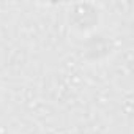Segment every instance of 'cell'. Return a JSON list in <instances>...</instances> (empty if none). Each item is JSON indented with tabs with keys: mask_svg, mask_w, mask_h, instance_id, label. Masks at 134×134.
Returning a JSON list of instances; mask_svg holds the SVG:
<instances>
[{
	"mask_svg": "<svg viewBox=\"0 0 134 134\" xmlns=\"http://www.w3.org/2000/svg\"><path fill=\"white\" fill-rule=\"evenodd\" d=\"M103 13V7L98 2H74L66 7L65 21L74 35L85 38L101 30Z\"/></svg>",
	"mask_w": 134,
	"mask_h": 134,
	"instance_id": "6da1fadb",
	"label": "cell"
},
{
	"mask_svg": "<svg viewBox=\"0 0 134 134\" xmlns=\"http://www.w3.org/2000/svg\"><path fill=\"white\" fill-rule=\"evenodd\" d=\"M115 41L110 35L98 30L85 38H82L81 54L82 60L92 65H99L109 60L115 54Z\"/></svg>",
	"mask_w": 134,
	"mask_h": 134,
	"instance_id": "7a4b0ae2",
	"label": "cell"
}]
</instances>
